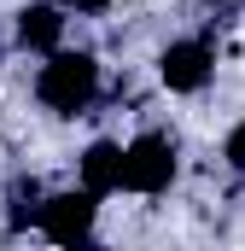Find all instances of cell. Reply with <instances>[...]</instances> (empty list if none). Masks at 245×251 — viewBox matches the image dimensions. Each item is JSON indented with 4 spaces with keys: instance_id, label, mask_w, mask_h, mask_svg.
<instances>
[{
    "instance_id": "3",
    "label": "cell",
    "mask_w": 245,
    "mask_h": 251,
    "mask_svg": "<svg viewBox=\"0 0 245 251\" xmlns=\"http://www.w3.org/2000/svg\"><path fill=\"white\" fill-rule=\"evenodd\" d=\"M35 228L47 234V240H59V246H76V240H88L94 234V193H53V199H41L35 204Z\"/></svg>"
},
{
    "instance_id": "2",
    "label": "cell",
    "mask_w": 245,
    "mask_h": 251,
    "mask_svg": "<svg viewBox=\"0 0 245 251\" xmlns=\"http://www.w3.org/2000/svg\"><path fill=\"white\" fill-rule=\"evenodd\" d=\"M175 181V146L164 134H140L122 146V187L128 193H164Z\"/></svg>"
},
{
    "instance_id": "8",
    "label": "cell",
    "mask_w": 245,
    "mask_h": 251,
    "mask_svg": "<svg viewBox=\"0 0 245 251\" xmlns=\"http://www.w3.org/2000/svg\"><path fill=\"white\" fill-rule=\"evenodd\" d=\"M59 6H70V12H105V0H59Z\"/></svg>"
},
{
    "instance_id": "4",
    "label": "cell",
    "mask_w": 245,
    "mask_h": 251,
    "mask_svg": "<svg viewBox=\"0 0 245 251\" xmlns=\"http://www.w3.org/2000/svg\"><path fill=\"white\" fill-rule=\"evenodd\" d=\"M210 47L204 41H175V47H164V59H158V76H164V88H175V94H198L204 82H210Z\"/></svg>"
},
{
    "instance_id": "5",
    "label": "cell",
    "mask_w": 245,
    "mask_h": 251,
    "mask_svg": "<svg viewBox=\"0 0 245 251\" xmlns=\"http://www.w3.org/2000/svg\"><path fill=\"white\" fill-rule=\"evenodd\" d=\"M82 187L94 193V199H105V193L122 187V146L111 140H94L88 152H82Z\"/></svg>"
},
{
    "instance_id": "7",
    "label": "cell",
    "mask_w": 245,
    "mask_h": 251,
    "mask_svg": "<svg viewBox=\"0 0 245 251\" xmlns=\"http://www.w3.org/2000/svg\"><path fill=\"white\" fill-rule=\"evenodd\" d=\"M228 164H234V170H245V123L228 128Z\"/></svg>"
},
{
    "instance_id": "1",
    "label": "cell",
    "mask_w": 245,
    "mask_h": 251,
    "mask_svg": "<svg viewBox=\"0 0 245 251\" xmlns=\"http://www.w3.org/2000/svg\"><path fill=\"white\" fill-rule=\"evenodd\" d=\"M35 94H41L47 111L76 117V111L99 94V64L88 59V53H53V59L41 64V76H35Z\"/></svg>"
},
{
    "instance_id": "6",
    "label": "cell",
    "mask_w": 245,
    "mask_h": 251,
    "mask_svg": "<svg viewBox=\"0 0 245 251\" xmlns=\"http://www.w3.org/2000/svg\"><path fill=\"white\" fill-rule=\"evenodd\" d=\"M59 35H64L59 0H53V6H24V12H18V41H24V47H35V53H59Z\"/></svg>"
}]
</instances>
